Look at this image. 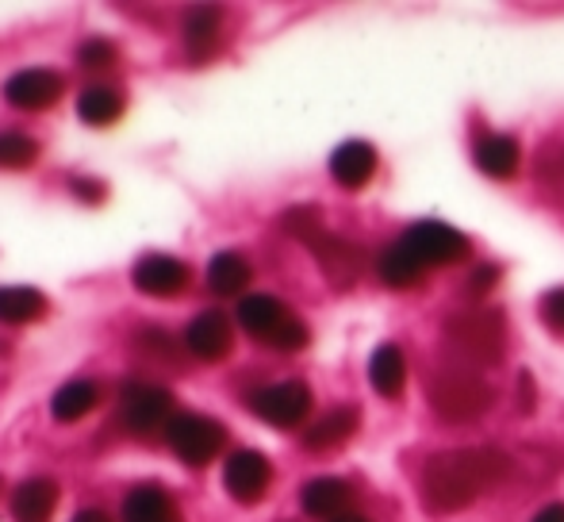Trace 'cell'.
<instances>
[{"label": "cell", "mask_w": 564, "mask_h": 522, "mask_svg": "<svg viewBox=\"0 0 564 522\" xmlns=\"http://www.w3.org/2000/svg\"><path fill=\"white\" fill-rule=\"evenodd\" d=\"M514 461L503 449H449L423 465V480L419 492L423 503L431 508V515H453V511L476 503L484 492L499 488L503 480H511Z\"/></svg>", "instance_id": "1"}, {"label": "cell", "mask_w": 564, "mask_h": 522, "mask_svg": "<svg viewBox=\"0 0 564 522\" xmlns=\"http://www.w3.org/2000/svg\"><path fill=\"white\" fill-rule=\"evenodd\" d=\"M238 327L261 346H273V350L296 354L312 342V330L300 319L296 312L281 304L269 292H250V296L238 300Z\"/></svg>", "instance_id": "2"}, {"label": "cell", "mask_w": 564, "mask_h": 522, "mask_svg": "<svg viewBox=\"0 0 564 522\" xmlns=\"http://www.w3.org/2000/svg\"><path fill=\"white\" fill-rule=\"evenodd\" d=\"M446 342L449 350L473 366H499L507 350V319L496 307H468V312L453 315L446 323Z\"/></svg>", "instance_id": "3"}, {"label": "cell", "mask_w": 564, "mask_h": 522, "mask_svg": "<svg viewBox=\"0 0 564 522\" xmlns=\"http://www.w3.org/2000/svg\"><path fill=\"white\" fill-rule=\"evenodd\" d=\"M426 400H431V407L438 411L446 423H473V418H480L484 411L496 403V389H491L476 369L453 366L431 377Z\"/></svg>", "instance_id": "4"}, {"label": "cell", "mask_w": 564, "mask_h": 522, "mask_svg": "<svg viewBox=\"0 0 564 522\" xmlns=\"http://www.w3.org/2000/svg\"><path fill=\"white\" fill-rule=\"evenodd\" d=\"M165 442L181 465L204 469L227 449V426L212 415H200V411H177L173 423L165 426Z\"/></svg>", "instance_id": "5"}, {"label": "cell", "mask_w": 564, "mask_h": 522, "mask_svg": "<svg viewBox=\"0 0 564 522\" xmlns=\"http://www.w3.org/2000/svg\"><path fill=\"white\" fill-rule=\"evenodd\" d=\"M173 395L170 389L154 381H127L123 392H119V423L131 434L147 438V434H158L173 423Z\"/></svg>", "instance_id": "6"}, {"label": "cell", "mask_w": 564, "mask_h": 522, "mask_svg": "<svg viewBox=\"0 0 564 522\" xmlns=\"http://www.w3.org/2000/svg\"><path fill=\"white\" fill-rule=\"evenodd\" d=\"M66 93V77L58 69L46 66H28L15 69L12 77L4 81V100L15 108V112H46L54 108Z\"/></svg>", "instance_id": "7"}, {"label": "cell", "mask_w": 564, "mask_h": 522, "mask_svg": "<svg viewBox=\"0 0 564 522\" xmlns=\"http://www.w3.org/2000/svg\"><path fill=\"white\" fill-rule=\"evenodd\" d=\"M250 407L258 411V418H265L276 431H292L312 415V389L304 381H276L265 384L250 400Z\"/></svg>", "instance_id": "8"}, {"label": "cell", "mask_w": 564, "mask_h": 522, "mask_svg": "<svg viewBox=\"0 0 564 522\" xmlns=\"http://www.w3.org/2000/svg\"><path fill=\"white\" fill-rule=\"evenodd\" d=\"M131 284L139 296L173 300L193 284V269H188V261L173 254H142L131 265Z\"/></svg>", "instance_id": "9"}, {"label": "cell", "mask_w": 564, "mask_h": 522, "mask_svg": "<svg viewBox=\"0 0 564 522\" xmlns=\"http://www.w3.org/2000/svg\"><path fill=\"white\" fill-rule=\"evenodd\" d=\"M403 242L415 250L426 269L431 265H457V261H465L468 254H473V247H468L465 235L449 224H438V219H423V224H415L408 235H403Z\"/></svg>", "instance_id": "10"}, {"label": "cell", "mask_w": 564, "mask_h": 522, "mask_svg": "<svg viewBox=\"0 0 564 522\" xmlns=\"http://www.w3.org/2000/svg\"><path fill=\"white\" fill-rule=\"evenodd\" d=\"M307 250H312L315 261H319V269H323V276L330 281V289L346 292V289H354V284L361 281L365 250L357 247V242L323 231V235H315V239L307 242Z\"/></svg>", "instance_id": "11"}, {"label": "cell", "mask_w": 564, "mask_h": 522, "mask_svg": "<svg viewBox=\"0 0 564 522\" xmlns=\"http://www.w3.org/2000/svg\"><path fill=\"white\" fill-rule=\"evenodd\" d=\"M269 485H273V465L258 449H235L224 465V488L235 503H258L265 500Z\"/></svg>", "instance_id": "12"}, {"label": "cell", "mask_w": 564, "mask_h": 522, "mask_svg": "<svg viewBox=\"0 0 564 522\" xmlns=\"http://www.w3.org/2000/svg\"><path fill=\"white\" fill-rule=\"evenodd\" d=\"M235 346V327H230V315L219 312V307H208V312H196L185 327V350L193 354L196 361H224Z\"/></svg>", "instance_id": "13"}, {"label": "cell", "mask_w": 564, "mask_h": 522, "mask_svg": "<svg viewBox=\"0 0 564 522\" xmlns=\"http://www.w3.org/2000/svg\"><path fill=\"white\" fill-rule=\"evenodd\" d=\"M357 423H361V411H357L354 403L330 407L327 415H319L304 431V449H307V454H330V449L346 446V442L354 438Z\"/></svg>", "instance_id": "14"}, {"label": "cell", "mask_w": 564, "mask_h": 522, "mask_svg": "<svg viewBox=\"0 0 564 522\" xmlns=\"http://www.w3.org/2000/svg\"><path fill=\"white\" fill-rule=\"evenodd\" d=\"M62 488L58 480L51 477H31L23 480L20 488L8 500V511H12V522H51L54 511H58Z\"/></svg>", "instance_id": "15"}, {"label": "cell", "mask_w": 564, "mask_h": 522, "mask_svg": "<svg viewBox=\"0 0 564 522\" xmlns=\"http://www.w3.org/2000/svg\"><path fill=\"white\" fill-rule=\"evenodd\" d=\"M123 522H181V508L162 485L147 480V485H134L123 496V508H119Z\"/></svg>", "instance_id": "16"}, {"label": "cell", "mask_w": 564, "mask_h": 522, "mask_svg": "<svg viewBox=\"0 0 564 522\" xmlns=\"http://www.w3.org/2000/svg\"><path fill=\"white\" fill-rule=\"evenodd\" d=\"M300 503L312 519H327L335 522L341 515H349V503H354V488L338 477H315L304 485L300 492Z\"/></svg>", "instance_id": "17"}, {"label": "cell", "mask_w": 564, "mask_h": 522, "mask_svg": "<svg viewBox=\"0 0 564 522\" xmlns=\"http://www.w3.org/2000/svg\"><path fill=\"white\" fill-rule=\"evenodd\" d=\"M330 173L341 188H365L377 173V150L361 139H349L330 154Z\"/></svg>", "instance_id": "18"}, {"label": "cell", "mask_w": 564, "mask_h": 522, "mask_svg": "<svg viewBox=\"0 0 564 522\" xmlns=\"http://www.w3.org/2000/svg\"><path fill=\"white\" fill-rule=\"evenodd\" d=\"M123 108L127 100L116 85H85L77 93V120L85 128H112V123L123 120Z\"/></svg>", "instance_id": "19"}, {"label": "cell", "mask_w": 564, "mask_h": 522, "mask_svg": "<svg viewBox=\"0 0 564 522\" xmlns=\"http://www.w3.org/2000/svg\"><path fill=\"white\" fill-rule=\"evenodd\" d=\"M51 304L39 289L31 284H0V323L4 327H31V323L46 319Z\"/></svg>", "instance_id": "20"}, {"label": "cell", "mask_w": 564, "mask_h": 522, "mask_svg": "<svg viewBox=\"0 0 564 522\" xmlns=\"http://www.w3.org/2000/svg\"><path fill=\"white\" fill-rule=\"evenodd\" d=\"M100 403V381L93 377H77V381H66L51 400V415L58 423H82L85 415H93Z\"/></svg>", "instance_id": "21"}, {"label": "cell", "mask_w": 564, "mask_h": 522, "mask_svg": "<svg viewBox=\"0 0 564 522\" xmlns=\"http://www.w3.org/2000/svg\"><path fill=\"white\" fill-rule=\"evenodd\" d=\"M253 281V265L246 254L238 250H219L216 258L208 261V289L216 296H242Z\"/></svg>", "instance_id": "22"}, {"label": "cell", "mask_w": 564, "mask_h": 522, "mask_svg": "<svg viewBox=\"0 0 564 522\" xmlns=\"http://www.w3.org/2000/svg\"><path fill=\"white\" fill-rule=\"evenodd\" d=\"M519 142L511 139V134H484L480 142H476V165H480V173H488V177L496 181H511L514 173H519Z\"/></svg>", "instance_id": "23"}, {"label": "cell", "mask_w": 564, "mask_h": 522, "mask_svg": "<svg viewBox=\"0 0 564 522\" xmlns=\"http://www.w3.org/2000/svg\"><path fill=\"white\" fill-rule=\"evenodd\" d=\"M377 273L388 289H415V284L423 281L426 265L419 261V254L408 242H395V247H388L384 254L377 258Z\"/></svg>", "instance_id": "24"}, {"label": "cell", "mask_w": 564, "mask_h": 522, "mask_svg": "<svg viewBox=\"0 0 564 522\" xmlns=\"http://www.w3.org/2000/svg\"><path fill=\"white\" fill-rule=\"evenodd\" d=\"M181 31H185V46L193 58H204V54L216 51L219 43V31H224V12H219L216 4H200L193 8V12L185 15V23H181Z\"/></svg>", "instance_id": "25"}, {"label": "cell", "mask_w": 564, "mask_h": 522, "mask_svg": "<svg viewBox=\"0 0 564 522\" xmlns=\"http://www.w3.org/2000/svg\"><path fill=\"white\" fill-rule=\"evenodd\" d=\"M369 381H372V389L384 395V400H395V395L403 392V381H408V361H403L400 346L384 342V346H377V350H372Z\"/></svg>", "instance_id": "26"}, {"label": "cell", "mask_w": 564, "mask_h": 522, "mask_svg": "<svg viewBox=\"0 0 564 522\" xmlns=\"http://www.w3.org/2000/svg\"><path fill=\"white\" fill-rule=\"evenodd\" d=\"M39 139L28 131H0V170H31L39 162Z\"/></svg>", "instance_id": "27"}, {"label": "cell", "mask_w": 564, "mask_h": 522, "mask_svg": "<svg viewBox=\"0 0 564 522\" xmlns=\"http://www.w3.org/2000/svg\"><path fill=\"white\" fill-rule=\"evenodd\" d=\"M281 227H284V235L289 239H296V242H312L315 235H323L327 227H323V211L315 208V204H296V208H289L281 216Z\"/></svg>", "instance_id": "28"}, {"label": "cell", "mask_w": 564, "mask_h": 522, "mask_svg": "<svg viewBox=\"0 0 564 522\" xmlns=\"http://www.w3.org/2000/svg\"><path fill=\"white\" fill-rule=\"evenodd\" d=\"M119 62V46L112 39H85L82 46H77V66L89 69V74H105V69H112Z\"/></svg>", "instance_id": "29"}, {"label": "cell", "mask_w": 564, "mask_h": 522, "mask_svg": "<svg viewBox=\"0 0 564 522\" xmlns=\"http://www.w3.org/2000/svg\"><path fill=\"white\" fill-rule=\"evenodd\" d=\"M134 346H139L147 358H158V361H177V338L170 335V330H162V327H142L139 330V338H134Z\"/></svg>", "instance_id": "30"}, {"label": "cell", "mask_w": 564, "mask_h": 522, "mask_svg": "<svg viewBox=\"0 0 564 522\" xmlns=\"http://www.w3.org/2000/svg\"><path fill=\"white\" fill-rule=\"evenodd\" d=\"M496 281H499V265H491V261H484V265H476L473 273H468V281H465V296H473V300L488 296L491 284H496Z\"/></svg>", "instance_id": "31"}, {"label": "cell", "mask_w": 564, "mask_h": 522, "mask_svg": "<svg viewBox=\"0 0 564 522\" xmlns=\"http://www.w3.org/2000/svg\"><path fill=\"white\" fill-rule=\"evenodd\" d=\"M69 193L85 204H105L108 188H105V181H97V177H74L69 181Z\"/></svg>", "instance_id": "32"}, {"label": "cell", "mask_w": 564, "mask_h": 522, "mask_svg": "<svg viewBox=\"0 0 564 522\" xmlns=\"http://www.w3.org/2000/svg\"><path fill=\"white\" fill-rule=\"evenodd\" d=\"M538 173H542V177H564V142H553V146L542 150Z\"/></svg>", "instance_id": "33"}, {"label": "cell", "mask_w": 564, "mask_h": 522, "mask_svg": "<svg viewBox=\"0 0 564 522\" xmlns=\"http://www.w3.org/2000/svg\"><path fill=\"white\" fill-rule=\"evenodd\" d=\"M542 319L550 323L553 330H564V289L545 292V300H542Z\"/></svg>", "instance_id": "34"}, {"label": "cell", "mask_w": 564, "mask_h": 522, "mask_svg": "<svg viewBox=\"0 0 564 522\" xmlns=\"http://www.w3.org/2000/svg\"><path fill=\"white\" fill-rule=\"evenodd\" d=\"M74 522H112V519H108V511H105V508H82V511L74 515Z\"/></svg>", "instance_id": "35"}, {"label": "cell", "mask_w": 564, "mask_h": 522, "mask_svg": "<svg viewBox=\"0 0 564 522\" xmlns=\"http://www.w3.org/2000/svg\"><path fill=\"white\" fill-rule=\"evenodd\" d=\"M534 522H564V503H550V508H542Z\"/></svg>", "instance_id": "36"}, {"label": "cell", "mask_w": 564, "mask_h": 522, "mask_svg": "<svg viewBox=\"0 0 564 522\" xmlns=\"http://www.w3.org/2000/svg\"><path fill=\"white\" fill-rule=\"evenodd\" d=\"M335 522H369V519L357 515V511H349V515H341V519H335Z\"/></svg>", "instance_id": "37"}]
</instances>
